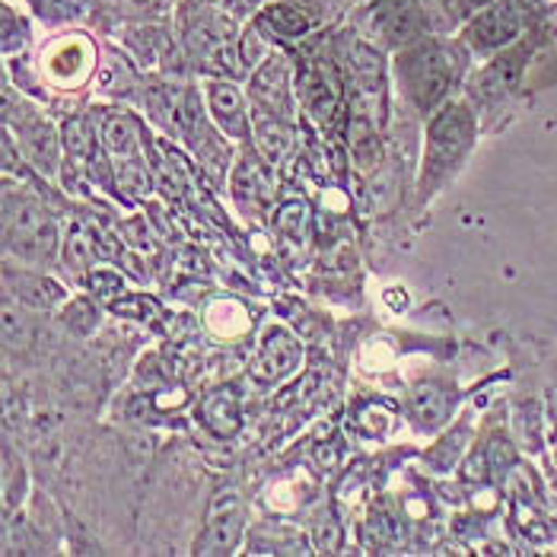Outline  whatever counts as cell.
<instances>
[{"label": "cell", "instance_id": "cell-1", "mask_svg": "<svg viewBox=\"0 0 557 557\" xmlns=\"http://www.w3.org/2000/svg\"><path fill=\"white\" fill-rule=\"evenodd\" d=\"M7 249L33 264H48L54 258L58 233L36 201H7Z\"/></svg>", "mask_w": 557, "mask_h": 557}, {"label": "cell", "instance_id": "cell-2", "mask_svg": "<svg viewBox=\"0 0 557 557\" xmlns=\"http://www.w3.org/2000/svg\"><path fill=\"white\" fill-rule=\"evenodd\" d=\"M401 81L408 86V92L421 102V109H430L449 86V67H446V54L436 45H424L418 51H408L401 61Z\"/></svg>", "mask_w": 557, "mask_h": 557}, {"label": "cell", "instance_id": "cell-3", "mask_svg": "<svg viewBox=\"0 0 557 557\" xmlns=\"http://www.w3.org/2000/svg\"><path fill=\"white\" fill-rule=\"evenodd\" d=\"M472 140V115L462 106H449L433 119L428 134V170H446Z\"/></svg>", "mask_w": 557, "mask_h": 557}, {"label": "cell", "instance_id": "cell-4", "mask_svg": "<svg viewBox=\"0 0 557 557\" xmlns=\"http://www.w3.org/2000/svg\"><path fill=\"white\" fill-rule=\"evenodd\" d=\"M243 532V504L236 491H216L211 513H208V532H205V555H226L236 548Z\"/></svg>", "mask_w": 557, "mask_h": 557}, {"label": "cell", "instance_id": "cell-5", "mask_svg": "<svg viewBox=\"0 0 557 557\" xmlns=\"http://www.w3.org/2000/svg\"><path fill=\"white\" fill-rule=\"evenodd\" d=\"M516 33H519V13L513 3L491 7L481 20H474L472 26V39L481 48H500L510 42Z\"/></svg>", "mask_w": 557, "mask_h": 557}, {"label": "cell", "instance_id": "cell-6", "mask_svg": "<svg viewBox=\"0 0 557 557\" xmlns=\"http://www.w3.org/2000/svg\"><path fill=\"white\" fill-rule=\"evenodd\" d=\"M302 92H306V106L319 122H329L335 106H338V84L335 74L325 64H312L302 77Z\"/></svg>", "mask_w": 557, "mask_h": 557}, {"label": "cell", "instance_id": "cell-7", "mask_svg": "<svg viewBox=\"0 0 557 557\" xmlns=\"http://www.w3.org/2000/svg\"><path fill=\"white\" fill-rule=\"evenodd\" d=\"M7 290L16 297V302L33 306V309H51L54 302L64 300V290L54 281L45 277H29V274H7Z\"/></svg>", "mask_w": 557, "mask_h": 557}, {"label": "cell", "instance_id": "cell-8", "mask_svg": "<svg viewBox=\"0 0 557 557\" xmlns=\"http://www.w3.org/2000/svg\"><path fill=\"white\" fill-rule=\"evenodd\" d=\"M211 109H214L216 122L223 125V131L243 137L249 134V119H246V106L239 99V92L233 86H211Z\"/></svg>", "mask_w": 557, "mask_h": 557}, {"label": "cell", "instance_id": "cell-9", "mask_svg": "<svg viewBox=\"0 0 557 557\" xmlns=\"http://www.w3.org/2000/svg\"><path fill=\"white\" fill-rule=\"evenodd\" d=\"M252 96L268 109H274V106L284 109V102H287V71H284L281 58L268 61V67L258 74L256 84H252Z\"/></svg>", "mask_w": 557, "mask_h": 557}, {"label": "cell", "instance_id": "cell-10", "mask_svg": "<svg viewBox=\"0 0 557 557\" xmlns=\"http://www.w3.org/2000/svg\"><path fill=\"white\" fill-rule=\"evenodd\" d=\"M449 405H453V395L440 386H421L414 392V414L424 428H436L440 421H446L449 414Z\"/></svg>", "mask_w": 557, "mask_h": 557}, {"label": "cell", "instance_id": "cell-11", "mask_svg": "<svg viewBox=\"0 0 557 557\" xmlns=\"http://www.w3.org/2000/svg\"><path fill=\"white\" fill-rule=\"evenodd\" d=\"M3 342H7L10 350H26L33 344V322H29L23 302L20 306L7 302V309H3Z\"/></svg>", "mask_w": 557, "mask_h": 557}, {"label": "cell", "instance_id": "cell-12", "mask_svg": "<svg viewBox=\"0 0 557 557\" xmlns=\"http://www.w3.org/2000/svg\"><path fill=\"white\" fill-rule=\"evenodd\" d=\"M264 20H271L274 29L287 33V36H302L309 29V20L302 16L300 10H294V7H274V10L264 13Z\"/></svg>", "mask_w": 557, "mask_h": 557}, {"label": "cell", "instance_id": "cell-13", "mask_svg": "<svg viewBox=\"0 0 557 557\" xmlns=\"http://www.w3.org/2000/svg\"><path fill=\"white\" fill-rule=\"evenodd\" d=\"M89 140H92V134H89V131H86L81 122L67 125V147H71L74 153L86 157V150H89Z\"/></svg>", "mask_w": 557, "mask_h": 557}]
</instances>
